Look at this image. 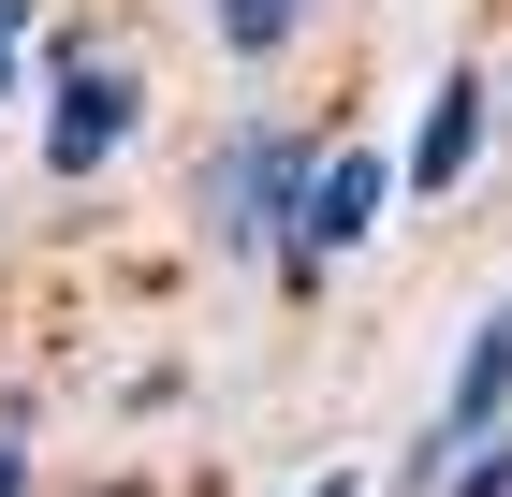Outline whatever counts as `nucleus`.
<instances>
[{
    "mask_svg": "<svg viewBox=\"0 0 512 497\" xmlns=\"http://www.w3.org/2000/svg\"><path fill=\"white\" fill-rule=\"evenodd\" d=\"M498 410H512V322H483V337H469V366H454V410H439V439H454V454H483V439H498Z\"/></svg>",
    "mask_w": 512,
    "mask_h": 497,
    "instance_id": "4",
    "label": "nucleus"
},
{
    "mask_svg": "<svg viewBox=\"0 0 512 497\" xmlns=\"http://www.w3.org/2000/svg\"><path fill=\"white\" fill-rule=\"evenodd\" d=\"M498 322H512V307H498Z\"/></svg>",
    "mask_w": 512,
    "mask_h": 497,
    "instance_id": "11",
    "label": "nucleus"
},
{
    "mask_svg": "<svg viewBox=\"0 0 512 497\" xmlns=\"http://www.w3.org/2000/svg\"><path fill=\"white\" fill-rule=\"evenodd\" d=\"M381 191H395L381 161H308V205H293V220H278V264L308 278V264H322V249H352V234H366V220H381Z\"/></svg>",
    "mask_w": 512,
    "mask_h": 497,
    "instance_id": "1",
    "label": "nucleus"
},
{
    "mask_svg": "<svg viewBox=\"0 0 512 497\" xmlns=\"http://www.w3.org/2000/svg\"><path fill=\"white\" fill-rule=\"evenodd\" d=\"M454 497H512V439H483V454H469V483H454Z\"/></svg>",
    "mask_w": 512,
    "mask_h": 497,
    "instance_id": "7",
    "label": "nucleus"
},
{
    "mask_svg": "<svg viewBox=\"0 0 512 497\" xmlns=\"http://www.w3.org/2000/svg\"><path fill=\"white\" fill-rule=\"evenodd\" d=\"M322 497H366V483H352V468H337V483H322Z\"/></svg>",
    "mask_w": 512,
    "mask_h": 497,
    "instance_id": "9",
    "label": "nucleus"
},
{
    "mask_svg": "<svg viewBox=\"0 0 512 497\" xmlns=\"http://www.w3.org/2000/svg\"><path fill=\"white\" fill-rule=\"evenodd\" d=\"M293 191H308V161L264 132V147H235V161H220V205H205V234H278V220H293Z\"/></svg>",
    "mask_w": 512,
    "mask_h": 497,
    "instance_id": "3",
    "label": "nucleus"
},
{
    "mask_svg": "<svg viewBox=\"0 0 512 497\" xmlns=\"http://www.w3.org/2000/svg\"><path fill=\"white\" fill-rule=\"evenodd\" d=\"M118 132H132V74H118V59H74L59 103H44V161L88 176V161H118Z\"/></svg>",
    "mask_w": 512,
    "mask_h": 497,
    "instance_id": "2",
    "label": "nucleus"
},
{
    "mask_svg": "<svg viewBox=\"0 0 512 497\" xmlns=\"http://www.w3.org/2000/svg\"><path fill=\"white\" fill-rule=\"evenodd\" d=\"M293 15H308V0H220V44L264 59V44H293Z\"/></svg>",
    "mask_w": 512,
    "mask_h": 497,
    "instance_id": "6",
    "label": "nucleus"
},
{
    "mask_svg": "<svg viewBox=\"0 0 512 497\" xmlns=\"http://www.w3.org/2000/svg\"><path fill=\"white\" fill-rule=\"evenodd\" d=\"M0 88H15V44H0Z\"/></svg>",
    "mask_w": 512,
    "mask_h": 497,
    "instance_id": "10",
    "label": "nucleus"
},
{
    "mask_svg": "<svg viewBox=\"0 0 512 497\" xmlns=\"http://www.w3.org/2000/svg\"><path fill=\"white\" fill-rule=\"evenodd\" d=\"M469 147H483V74H439L425 147H410V191H454V176H469Z\"/></svg>",
    "mask_w": 512,
    "mask_h": 497,
    "instance_id": "5",
    "label": "nucleus"
},
{
    "mask_svg": "<svg viewBox=\"0 0 512 497\" xmlns=\"http://www.w3.org/2000/svg\"><path fill=\"white\" fill-rule=\"evenodd\" d=\"M15 483H30V468H15V439H0V497H15Z\"/></svg>",
    "mask_w": 512,
    "mask_h": 497,
    "instance_id": "8",
    "label": "nucleus"
}]
</instances>
